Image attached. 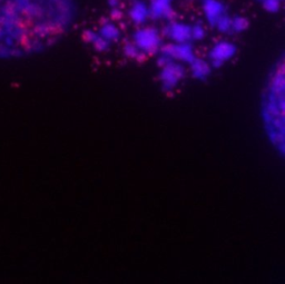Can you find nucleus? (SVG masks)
Masks as SVG:
<instances>
[{
  "label": "nucleus",
  "mask_w": 285,
  "mask_h": 284,
  "mask_svg": "<svg viewBox=\"0 0 285 284\" xmlns=\"http://www.w3.org/2000/svg\"><path fill=\"white\" fill-rule=\"evenodd\" d=\"M75 12V0H0V59L51 47L69 29Z\"/></svg>",
  "instance_id": "1"
},
{
  "label": "nucleus",
  "mask_w": 285,
  "mask_h": 284,
  "mask_svg": "<svg viewBox=\"0 0 285 284\" xmlns=\"http://www.w3.org/2000/svg\"><path fill=\"white\" fill-rule=\"evenodd\" d=\"M205 16L209 23L222 33L231 30V18L226 9L219 0H202Z\"/></svg>",
  "instance_id": "2"
},
{
  "label": "nucleus",
  "mask_w": 285,
  "mask_h": 284,
  "mask_svg": "<svg viewBox=\"0 0 285 284\" xmlns=\"http://www.w3.org/2000/svg\"><path fill=\"white\" fill-rule=\"evenodd\" d=\"M135 46L143 55H154L159 49L160 37L157 30L152 28H144L138 30L134 36Z\"/></svg>",
  "instance_id": "3"
},
{
  "label": "nucleus",
  "mask_w": 285,
  "mask_h": 284,
  "mask_svg": "<svg viewBox=\"0 0 285 284\" xmlns=\"http://www.w3.org/2000/svg\"><path fill=\"white\" fill-rule=\"evenodd\" d=\"M184 75V67L182 65L175 64L173 61L163 65L162 73H160V80L163 82L165 90H170L176 86L178 80Z\"/></svg>",
  "instance_id": "4"
},
{
  "label": "nucleus",
  "mask_w": 285,
  "mask_h": 284,
  "mask_svg": "<svg viewBox=\"0 0 285 284\" xmlns=\"http://www.w3.org/2000/svg\"><path fill=\"white\" fill-rule=\"evenodd\" d=\"M236 49L235 46L226 41H222V43L217 44L215 47L211 51V59L213 61L214 67H220L225 63L226 60L232 58L235 55Z\"/></svg>",
  "instance_id": "5"
},
{
  "label": "nucleus",
  "mask_w": 285,
  "mask_h": 284,
  "mask_svg": "<svg viewBox=\"0 0 285 284\" xmlns=\"http://www.w3.org/2000/svg\"><path fill=\"white\" fill-rule=\"evenodd\" d=\"M168 34L170 38L177 41L178 44L187 43L192 39L191 26H186L184 24H173L168 27Z\"/></svg>",
  "instance_id": "6"
},
{
  "label": "nucleus",
  "mask_w": 285,
  "mask_h": 284,
  "mask_svg": "<svg viewBox=\"0 0 285 284\" xmlns=\"http://www.w3.org/2000/svg\"><path fill=\"white\" fill-rule=\"evenodd\" d=\"M172 2L173 0H152L149 14L154 17H167L172 12Z\"/></svg>",
  "instance_id": "7"
},
{
  "label": "nucleus",
  "mask_w": 285,
  "mask_h": 284,
  "mask_svg": "<svg viewBox=\"0 0 285 284\" xmlns=\"http://www.w3.org/2000/svg\"><path fill=\"white\" fill-rule=\"evenodd\" d=\"M131 18L133 22L137 24H142L146 20L149 16V8L147 5L143 2H136L131 9Z\"/></svg>",
  "instance_id": "8"
},
{
  "label": "nucleus",
  "mask_w": 285,
  "mask_h": 284,
  "mask_svg": "<svg viewBox=\"0 0 285 284\" xmlns=\"http://www.w3.org/2000/svg\"><path fill=\"white\" fill-rule=\"evenodd\" d=\"M189 64H191V68H192V73H193V76L195 77V78L203 79L205 78V77L209 76L211 73L209 65L204 63L203 60L198 59L196 57H195V59Z\"/></svg>",
  "instance_id": "9"
},
{
  "label": "nucleus",
  "mask_w": 285,
  "mask_h": 284,
  "mask_svg": "<svg viewBox=\"0 0 285 284\" xmlns=\"http://www.w3.org/2000/svg\"><path fill=\"white\" fill-rule=\"evenodd\" d=\"M84 38L88 41V43L94 45V47L100 51L105 50L107 48V46H108V41L104 39L102 36L97 35V34L92 33V32H86L84 34Z\"/></svg>",
  "instance_id": "10"
},
{
  "label": "nucleus",
  "mask_w": 285,
  "mask_h": 284,
  "mask_svg": "<svg viewBox=\"0 0 285 284\" xmlns=\"http://www.w3.org/2000/svg\"><path fill=\"white\" fill-rule=\"evenodd\" d=\"M100 36H102L104 39L110 43V41L117 40L118 36H119V32L113 24H105L101 29Z\"/></svg>",
  "instance_id": "11"
},
{
  "label": "nucleus",
  "mask_w": 285,
  "mask_h": 284,
  "mask_svg": "<svg viewBox=\"0 0 285 284\" xmlns=\"http://www.w3.org/2000/svg\"><path fill=\"white\" fill-rule=\"evenodd\" d=\"M262 7L268 13H276L281 8L282 0H258Z\"/></svg>",
  "instance_id": "12"
},
{
  "label": "nucleus",
  "mask_w": 285,
  "mask_h": 284,
  "mask_svg": "<svg viewBox=\"0 0 285 284\" xmlns=\"http://www.w3.org/2000/svg\"><path fill=\"white\" fill-rule=\"evenodd\" d=\"M248 26V22L243 17H235L231 19V30L232 32H243Z\"/></svg>",
  "instance_id": "13"
},
{
  "label": "nucleus",
  "mask_w": 285,
  "mask_h": 284,
  "mask_svg": "<svg viewBox=\"0 0 285 284\" xmlns=\"http://www.w3.org/2000/svg\"><path fill=\"white\" fill-rule=\"evenodd\" d=\"M192 39H201L204 36V29L201 26H191Z\"/></svg>",
  "instance_id": "14"
}]
</instances>
